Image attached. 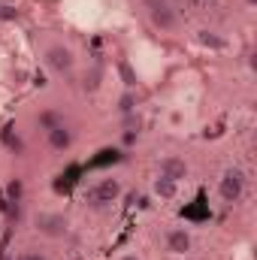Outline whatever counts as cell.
Returning a JSON list of instances; mask_svg holds the SVG:
<instances>
[{"label": "cell", "mask_w": 257, "mask_h": 260, "mask_svg": "<svg viewBox=\"0 0 257 260\" xmlns=\"http://www.w3.org/2000/svg\"><path fill=\"white\" fill-rule=\"evenodd\" d=\"M148 6H151V21L157 27H164V30L176 27V12L167 6V0H148Z\"/></svg>", "instance_id": "cell-3"}, {"label": "cell", "mask_w": 257, "mask_h": 260, "mask_svg": "<svg viewBox=\"0 0 257 260\" xmlns=\"http://www.w3.org/2000/svg\"><path fill=\"white\" fill-rule=\"evenodd\" d=\"M167 245H170L173 254H185V251L191 248V236H188L185 230H173V233L167 236Z\"/></svg>", "instance_id": "cell-7"}, {"label": "cell", "mask_w": 257, "mask_h": 260, "mask_svg": "<svg viewBox=\"0 0 257 260\" xmlns=\"http://www.w3.org/2000/svg\"><path fill=\"white\" fill-rule=\"evenodd\" d=\"M40 124H43L46 130H52V127L61 124V118H58V112H43V115H40Z\"/></svg>", "instance_id": "cell-13"}, {"label": "cell", "mask_w": 257, "mask_h": 260, "mask_svg": "<svg viewBox=\"0 0 257 260\" xmlns=\"http://www.w3.org/2000/svg\"><path fill=\"white\" fill-rule=\"evenodd\" d=\"M3 142H6L12 151H21V148H24V145H21V139H18V136H12L9 130H3Z\"/></svg>", "instance_id": "cell-14"}, {"label": "cell", "mask_w": 257, "mask_h": 260, "mask_svg": "<svg viewBox=\"0 0 257 260\" xmlns=\"http://www.w3.org/2000/svg\"><path fill=\"white\" fill-rule=\"evenodd\" d=\"M21 194H24L21 179H12V182L6 185V200H9V203H21Z\"/></svg>", "instance_id": "cell-11"}, {"label": "cell", "mask_w": 257, "mask_h": 260, "mask_svg": "<svg viewBox=\"0 0 257 260\" xmlns=\"http://www.w3.org/2000/svg\"><path fill=\"white\" fill-rule=\"evenodd\" d=\"M118 109H121V112H133V109H136V97H133V94H124Z\"/></svg>", "instance_id": "cell-15"}, {"label": "cell", "mask_w": 257, "mask_h": 260, "mask_svg": "<svg viewBox=\"0 0 257 260\" xmlns=\"http://www.w3.org/2000/svg\"><path fill=\"white\" fill-rule=\"evenodd\" d=\"M154 191H157L160 197H167V200H170V197L176 194V182H173V179H167V176H160V179L154 182Z\"/></svg>", "instance_id": "cell-10"}, {"label": "cell", "mask_w": 257, "mask_h": 260, "mask_svg": "<svg viewBox=\"0 0 257 260\" xmlns=\"http://www.w3.org/2000/svg\"><path fill=\"white\" fill-rule=\"evenodd\" d=\"M203 46H209V49H224V40L221 37H215L212 30H200V37H197Z\"/></svg>", "instance_id": "cell-12"}, {"label": "cell", "mask_w": 257, "mask_h": 260, "mask_svg": "<svg viewBox=\"0 0 257 260\" xmlns=\"http://www.w3.org/2000/svg\"><path fill=\"white\" fill-rule=\"evenodd\" d=\"M18 260H46V257H40V254H21Z\"/></svg>", "instance_id": "cell-18"}, {"label": "cell", "mask_w": 257, "mask_h": 260, "mask_svg": "<svg viewBox=\"0 0 257 260\" xmlns=\"http://www.w3.org/2000/svg\"><path fill=\"white\" fill-rule=\"evenodd\" d=\"M97 79H100V73H91V79H85V88L94 91V88H97Z\"/></svg>", "instance_id": "cell-17"}, {"label": "cell", "mask_w": 257, "mask_h": 260, "mask_svg": "<svg viewBox=\"0 0 257 260\" xmlns=\"http://www.w3.org/2000/svg\"><path fill=\"white\" fill-rule=\"evenodd\" d=\"M118 70H121V76H124V85H136V76L130 73L127 64H118Z\"/></svg>", "instance_id": "cell-16"}, {"label": "cell", "mask_w": 257, "mask_h": 260, "mask_svg": "<svg viewBox=\"0 0 257 260\" xmlns=\"http://www.w3.org/2000/svg\"><path fill=\"white\" fill-rule=\"evenodd\" d=\"M121 260H136V257H121Z\"/></svg>", "instance_id": "cell-20"}, {"label": "cell", "mask_w": 257, "mask_h": 260, "mask_svg": "<svg viewBox=\"0 0 257 260\" xmlns=\"http://www.w3.org/2000/svg\"><path fill=\"white\" fill-rule=\"evenodd\" d=\"M46 61H49V67H52V70L64 73V70H70V67H73V55H70V49H64V46H55V49H49Z\"/></svg>", "instance_id": "cell-4"}, {"label": "cell", "mask_w": 257, "mask_h": 260, "mask_svg": "<svg viewBox=\"0 0 257 260\" xmlns=\"http://www.w3.org/2000/svg\"><path fill=\"white\" fill-rule=\"evenodd\" d=\"M160 176H167V179L179 182V179H185V176H188V167H185L179 157H164V160H160Z\"/></svg>", "instance_id": "cell-5"}, {"label": "cell", "mask_w": 257, "mask_h": 260, "mask_svg": "<svg viewBox=\"0 0 257 260\" xmlns=\"http://www.w3.org/2000/svg\"><path fill=\"white\" fill-rule=\"evenodd\" d=\"M0 260H9V254H6V245L0 248Z\"/></svg>", "instance_id": "cell-19"}, {"label": "cell", "mask_w": 257, "mask_h": 260, "mask_svg": "<svg viewBox=\"0 0 257 260\" xmlns=\"http://www.w3.org/2000/svg\"><path fill=\"white\" fill-rule=\"evenodd\" d=\"M248 3H254V0H248Z\"/></svg>", "instance_id": "cell-21"}, {"label": "cell", "mask_w": 257, "mask_h": 260, "mask_svg": "<svg viewBox=\"0 0 257 260\" xmlns=\"http://www.w3.org/2000/svg\"><path fill=\"white\" fill-rule=\"evenodd\" d=\"M242 188H245V176L239 170H227L224 179H221V197H224V203H236L242 197Z\"/></svg>", "instance_id": "cell-2"}, {"label": "cell", "mask_w": 257, "mask_h": 260, "mask_svg": "<svg viewBox=\"0 0 257 260\" xmlns=\"http://www.w3.org/2000/svg\"><path fill=\"white\" fill-rule=\"evenodd\" d=\"M118 194H121V185H118L115 179H103L100 185H94V188L88 191V203H91V206H106V203H112Z\"/></svg>", "instance_id": "cell-1"}, {"label": "cell", "mask_w": 257, "mask_h": 260, "mask_svg": "<svg viewBox=\"0 0 257 260\" xmlns=\"http://www.w3.org/2000/svg\"><path fill=\"white\" fill-rule=\"evenodd\" d=\"M115 160H121V154L115 148H103V151H97V157L91 160V167H103V164H115Z\"/></svg>", "instance_id": "cell-9"}, {"label": "cell", "mask_w": 257, "mask_h": 260, "mask_svg": "<svg viewBox=\"0 0 257 260\" xmlns=\"http://www.w3.org/2000/svg\"><path fill=\"white\" fill-rule=\"evenodd\" d=\"M37 227L46 233V236H61L67 230V221L61 218V215H43L40 221H37Z\"/></svg>", "instance_id": "cell-6"}, {"label": "cell", "mask_w": 257, "mask_h": 260, "mask_svg": "<svg viewBox=\"0 0 257 260\" xmlns=\"http://www.w3.org/2000/svg\"><path fill=\"white\" fill-rule=\"evenodd\" d=\"M49 142H52V148L64 151V148H70L73 136H70V130H67L64 124H58V127H52V130H49Z\"/></svg>", "instance_id": "cell-8"}]
</instances>
